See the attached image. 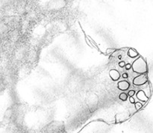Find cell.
<instances>
[{"instance_id": "cell-1", "label": "cell", "mask_w": 153, "mask_h": 133, "mask_svg": "<svg viewBox=\"0 0 153 133\" xmlns=\"http://www.w3.org/2000/svg\"><path fill=\"white\" fill-rule=\"evenodd\" d=\"M133 70L135 73H140V74H145L147 73L148 68H147V64L145 60L143 58L140 57V58L134 61L133 64Z\"/></svg>"}, {"instance_id": "cell-2", "label": "cell", "mask_w": 153, "mask_h": 133, "mask_svg": "<svg viewBox=\"0 0 153 133\" xmlns=\"http://www.w3.org/2000/svg\"><path fill=\"white\" fill-rule=\"evenodd\" d=\"M148 82L147 76L146 74H142L140 76H137V78H135V79L134 80V84L135 85H138V86H140V85H143Z\"/></svg>"}]
</instances>
